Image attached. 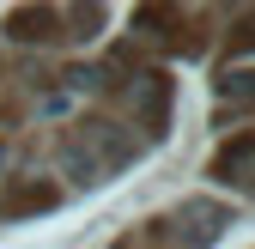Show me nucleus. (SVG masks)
Here are the masks:
<instances>
[{"label": "nucleus", "mask_w": 255, "mask_h": 249, "mask_svg": "<svg viewBox=\"0 0 255 249\" xmlns=\"http://www.w3.org/2000/svg\"><path fill=\"white\" fill-rule=\"evenodd\" d=\"M219 104L225 110H255V67H225L219 73Z\"/></svg>", "instance_id": "obj_5"}, {"label": "nucleus", "mask_w": 255, "mask_h": 249, "mask_svg": "<svg viewBox=\"0 0 255 249\" xmlns=\"http://www.w3.org/2000/svg\"><path fill=\"white\" fill-rule=\"evenodd\" d=\"M0 170H6V146H0Z\"/></svg>", "instance_id": "obj_9"}, {"label": "nucleus", "mask_w": 255, "mask_h": 249, "mask_svg": "<svg viewBox=\"0 0 255 249\" xmlns=\"http://www.w3.org/2000/svg\"><path fill=\"white\" fill-rule=\"evenodd\" d=\"M55 18H61V12H49V6H12V12H6V30L24 37V43H49V37H61Z\"/></svg>", "instance_id": "obj_3"}, {"label": "nucleus", "mask_w": 255, "mask_h": 249, "mask_svg": "<svg viewBox=\"0 0 255 249\" xmlns=\"http://www.w3.org/2000/svg\"><path fill=\"white\" fill-rule=\"evenodd\" d=\"M110 249H134V237H122V243H110Z\"/></svg>", "instance_id": "obj_8"}, {"label": "nucleus", "mask_w": 255, "mask_h": 249, "mask_svg": "<svg viewBox=\"0 0 255 249\" xmlns=\"http://www.w3.org/2000/svg\"><path fill=\"white\" fill-rule=\"evenodd\" d=\"M213 176H219V182H231V189H249V182H255V134H237L231 146H219Z\"/></svg>", "instance_id": "obj_2"}, {"label": "nucleus", "mask_w": 255, "mask_h": 249, "mask_svg": "<svg viewBox=\"0 0 255 249\" xmlns=\"http://www.w3.org/2000/svg\"><path fill=\"white\" fill-rule=\"evenodd\" d=\"M61 201V189H49V182H24V189L0 207V219H18V213H43V207H55Z\"/></svg>", "instance_id": "obj_6"}, {"label": "nucleus", "mask_w": 255, "mask_h": 249, "mask_svg": "<svg viewBox=\"0 0 255 249\" xmlns=\"http://www.w3.org/2000/svg\"><path fill=\"white\" fill-rule=\"evenodd\" d=\"M231 55H255V12L237 18V30H231Z\"/></svg>", "instance_id": "obj_7"}, {"label": "nucleus", "mask_w": 255, "mask_h": 249, "mask_svg": "<svg viewBox=\"0 0 255 249\" xmlns=\"http://www.w3.org/2000/svg\"><path fill=\"white\" fill-rule=\"evenodd\" d=\"M134 110L146 122V134H164V116H170V73H140L134 79Z\"/></svg>", "instance_id": "obj_1"}, {"label": "nucleus", "mask_w": 255, "mask_h": 249, "mask_svg": "<svg viewBox=\"0 0 255 249\" xmlns=\"http://www.w3.org/2000/svg\"><path fill=\"white\" fill-rule=\"evenodd\" d=\"M188 219V249H201V243H213L219 237V225H225V207H213V201H188L182 213H176V225Z\"/></svg>", "instance_id": "obj_4"}]
</instances>
